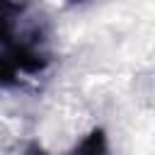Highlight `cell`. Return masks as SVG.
<instances>
[{"instance_id": "cell-1", "label": "cell", "mask_w": 155, "mask_h": 155, "mask_svg": "<svg viewBox=\"0 0 155 155\" xmlns=\"http://www.w3.org/2000/svg\"><path fill=\"white\" fill-rule=\"evenodd\" d=\"M68 155H109V145H107V136L102 128H94L92 133H87Z\"/></svg>"}]
</instances>
